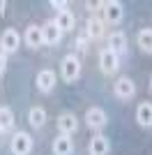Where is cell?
<instances>
[{"label":"cell","instance_id":"obj_9","mask_svg":"<svg viewBox=\"0 0 152 155\" xmlns=\"http://www.w3.org/2000/svg\"><path fill=\"white\" fill-rule=\"evenodd\" d=\"M42 35H44V44H49V46L60 44V39H62V30L55 26V21L44 23V26H42Z\"/></svg>","mask_w":152,"mask_h":155},{"label":"cell","instance_id":"obj_18","mask_svg":"<svg viewBox=\"0 0 152 155\" xmlns=\"http://www.w3.org/2000/svg\"><path fill=\"white\" fill-rule=\"evenodd\" d=\"M28 120H30V125L32 127H42V125L46 123V111L42 109V107H32L30 109V114H28Z\"/></svg>","mask_w":152,"mask_h":155},{"label":"cell","instance_id":"obj_22","mask_svg":"<svg viewBox=\"0 0 152 155\" xmlns=\"http://www.w3.org/2000/svg\"><path fill=\"white\" fill-rule=\"evenodd\" d=\"M5 67H7V56H5L2 51H0V74L5 72Z\"/></svg>","mask_w":152,"mask_h":155},{"label":"cell","instance_id":"obj_17","mask_svg":"<svg viewBox=\"0 0 152 155\" xmlns=\"http://www.w3.org/2000/svg\"><path fill=\"white\" fill-rule=\"evenodd\" d=\"M14 127V114L9 107H0V132H9Z\"/></svg>","mask_w":152,"mask_h":155},{"label":"cell","instance_id":"obj_21","mask_svg":"<svg viewBox=\"0 0 152 155\" xmlns=\"http://www.w3.org/2000/svg\"><path fill=\"white\" fill-rule=\"evenodd\" d=\"M51 7L58 9V12H65V9H67V2H65V0H51Z\"/></svg>","mask_w":152,"mask_h":155},{"label":"cell","instance_id":"obj_10","mask_svg":"<svg viewBox=\"0 0 152 155\" xmlns=\"http://www.w3.org/2000/svg\"><path fill=\"white\" fill-rule=\"evenodd\" d=\"M111 150V141H108V137L104 134H97L90 139V146H88V153L90 155H108Z\"/></svg>","mask_w":152,"mask_h":155},{"label":"cell","instance_id":"obj_4","mask_svg":"<svg viewBox=\"0 0 152 155\" xmlns=\"http://www.w3.org/2000/svg\"><path fill=\"white\" fill-rule=\"evenodd\" d=\"M113 93H115L118 100H131L136 95V86H134V81L129 77H120L113 84Z\"/></svg>","mask_w":152,"mask_h":155},{"label":"cell","instance_id":"obj_16","mask_svg":"<svg viewBox=\"0 0 152 155\" xmlns=\"http://www.w3.org/2000/svg\"><path fill=\"white\" fill-rule=\"evenodd\" d=\"M74 14L69 12V9H65V12H58V16H55V26L60 28L62 32H69V30H74Z\"/></svg>","mask_w":152,"mask_h":155},{"label":"cell","instance_id":"obj_8","mask_svg":"<svg viewBox=\"0 0 152 155\" xmlns=\"http://www.w3.org/2000/svg\"><path fill=\"white\" fill-rule=\"evenodd\" d=\"M55 72L53 70H42L35 79V84H37V91L39 93H51L53 91V86H55Z\"/></svg>","mask_w":152,"mask_h":155},{"label":"cell","instance_id":"obj_7","mask_svg":"<svg viewBox=\"0 0 152 155\" xmlns=\"http://www.w3.org/2000/svg\"><path fill=\"white\" fill-rule=\"evenodd\" d=\"M85 123H88L90 130H101V127H106V123H108L106 111L99 109V107H92V109H88V111H85Z\"/></svg>","mask_w":152,"mask_h":155},{"label":"cell","instance_id":"obj_19","mask_svg":"<svg viewBox=\"0 0 152 155\" xmlns=\"http://www.w3.org/2000/svg\"><path fill=\"white\" fill-rule=\"evenodd\" d=\"M136 42H138V46H141L145 53H152V30H150V28L141 30L138 37H136Z\"/></svg>","mask_w":152,"mask_h":155},{"label":"cell","instance_id":"obj_24","mask_svg":"<svg viewBox=\"0 0 152 155\" xmlns=\"http://www.w3.org/2000/svg\"><path fill=\"white\" fill-rule=\"evenodd\" d=\"M150 91H152V77H150Z\"/></svg>","mask_w":152,"mask_h":155},{"label":"cell","instance_id":"obj_12","mask_svg":"<svg viewBox=\"0 0 152 155\" xmlns=\"http://www.w3.org/2000/svg\"><path fill=\"white\" fill-rule=\"evenodd\" d=\"M53 155H71V150H74V143H71V139L67 134H60L53 139Z\"/></svg>","mask_w":152,"mask_h":155},{"label":"cell","instance_id":"obj_15","mask_svg":"<svg viewBox=\"0 0 152 155\" xmlns=\"http://www.w3.org/2000/svg\"><path fill=\"white\" fill-rule=\"evenodd\" d=\"M108 49H111V51L113 53H118V56H120V53H125L127 51V35L125 32H113V35H111V37H108Z\"/></svg>","mask_w":152,"mask_h":155},{"label":"cell","instance_id":"obj_23","mask_svg":"<svg viewBox=\"0 0 152 155\" xmlns=\"http://www.w3.org/2000/svg\"><path fill=\"white\" fill-rule=\"evenodd\" d=\"M5 9H7V2H5V0H0V14H5Z\"/></svg>","mask_w":152,"mask_h":155},{"label":"cell","instance_id":"obj_6","mask_svg":"<svg viewBox=\"0 0 152 155\" xmlns=\"http://www.w3.org/2000/svg\"><path fill=\"white\" fill-rule=\"evenodd\" d=\"M21 46V37H19V32L14 30V28H9V30L2 32V37H0V51L5 53H14L16 49Z\"/></svg>","mask_w":152,"mask_h":155},{"label":"cell","instance_id":"obj_13","mask_svg":"<svg viewBox=\"0 0 152 155\" xmlns=\"http://www.w3.org/2000/svg\"><path fill=\"white\" fill-rule=\"evenodd\" d=\"M136 120L141 127H152V102H141L136 109Z\"/></svg>","mask_w":152,"mask_h":155},{"label":"cell","instance_id":"obj_20","mask_svg":"<svg viewBox=\"0 0 152 155\" xmlns=\"http://www.w3.org/2000/svg\"><path fill=\"white\" fill-rule=\"evenodd\" d=\"M101 35H104V21L101 19H90L88 21V37L99 39Z\"/></svg>","mask_w":152,"mask_h":155},{"label":"cell","instance_id":"obj_1","mask_svg":"<svg viewBox=\"0 0 152 155\" xmlns=\"http://www.w3.org/2000/svg\"><path fill=\"white\" fill-rule=\"evenodd\" d=\"M60 77L67 84H74L76 79L81 77V60L76 58L74 53H69V56L62 58V63H60Z\"/></svg>","mask_w":152,"mask_h":155},{"label":"cell","instance_id":"obj_3","mask_svg":"<svg viewBox=\"0 0 152 155\" xmlns=\"http://www.w3.org/2000/svg\"><path fill=\"white\" fill-rule=\"evenodd\" d=\"M99 67H101L104 74H115L118 67H120V56L113 53L111 49H104V51L99 53Z\"/></svg>","mask_w":152,"mask_h":155},{"label":"cell","instance_id":"obj_14","mask_svg":"<svg viewBox=\"0 0 152 155\" xmlns=\"http://www.w3.org/2000/svg\"><path fill=\"white\" fill-rule=\"evenodd\" d=\"M25 44L30 46V49H39V46L44 44V35H42V28L39 26H28L25 30Z\"/></svg>","mask_w":152,"mask_h":155},{"label":"cell","instance_id":"obj_2","mask_svg":"<svg viewBox=\"0 0 152 155\" xmlns=\"http://www.w3.org/2000/svg\"><path fill=\"white\" fill-rule=\"evenodd\" d=\"M14 155H28L32 150V137L28 132H16L12 137V143H9Z\"/></svg>","mask_w":152,"mask_h":155},{"label":"cell","instance_id":"obj_11","mask_svg":"<svg viewBox=\"0 0 152 155\" xmlns=\"http://www.w3.org/2000/svg\"><path fill=\"white\" fill-rule=\"evenodd\" d=\"M58 130H60V134H67L71 137L78 130V120H76L74 114H62V116L58 118Z\"/></svg>","mask_w":152,"mask_h":155},{"label":"cell","instance_id":"obj_5","mask_svg":"<svg viewBox=\"0 0 152 155\" xmlns=\"http://www.w3.org/2000/svg\"><path fill=\"white\" fill-rule=\"evenodd\" d=\"M101 7H104V19H106L108 23H120L122 16H125V7H122V2H118V0L101 2Z\"/></svg>","mask_w":152,"mask_h":155}]
</instances>
